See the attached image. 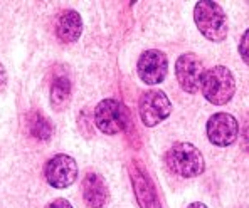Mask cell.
Returning a JSON list of instances; mask_svg holds the SVG:
<instances>
[{"label":"cell","mask_w":249,"mask_h":208,"mask_svg":"<svg viewBox=\"0 0 249 208\" xmlns=\"http://www.w3.org/2000/svg\"><path fill=\"white\" fill-rule=\"evenodd\" d=\"M194 20L199 32L211 42H224L229 32V22L224 9L217 2L200 0L194 7Z\"/></svg>","instance_id":"obj_1"},{"label":"cell","mask_w":249,"mask_h":208,"mask_svg":"<svg viewBox=\"0 0 249 208\" xmlns=\"http://www.w3.org/2000/svg\"><path fill=\"white\" fill-rule=\"evenodd\" d=\"M168 170L180 178H196L206 171V160L196 144L178 141L168 148L165 155Z\"/></svg>","instance_id":"obj_2"},{"label":"cell","mask_w":249,"mask_h":208,"mask_svg":"<svg viewBox=\"0 0 249 208\" xmlns=\"http://www.w3.org/2000/svg\"><path fill=\"white\" fill-rule=\"evenodd\" d=\"M200 91L211 104L224 106L236 94V79L226 65H215L204 71L200 79Z\"/></svg>","instance_id":"obj_3"},{"label":"cell","mask_w":249,"mask_h":208,"mask_svg":"<svg viewBox=\"0 0 249 208\" xmlns=\"http://www.w3.org/2000/svg\"><path fill=\"white\" fill-rule=\"evenodd\" d=\"M93 123L103 134L115 136V134L124 133L130 126V111L122 101L103 99L96 104L93 111Z\"/></svg>","instance_id":"obj_4"},{"label":"cell","mask_w":249,"mask_h":208,"mask_svg":"<svg viewBox=\"0 0 249 208\" xmlns=\"http://www.w3.org/2000/svg\"><path fill=\"white\" fill-rule=\"evenodd\" d=\"M79 168L72 156L66 153H57L53 158H49L44 165V178L47 185L56 190H64L74 185L78 180Z\"/></svg>","instance_id":"obj_5"},{"label":"cell","mask_w":249,"mask_h":208,"mask_svg":"<svg viewBox=\"0 0 249 208\" xmlns=\"http://www.w3.org/2000/svg\"><path fill=\"white\" fill-rule=\"evenodd\" d=\"M138 114L146 128H155L172 114V103L163 91H145L138 101Z\"/></svg>","instance_id":"obj_6"},{"label":"cell","mask_w":249,"mask_h":208,"mask_svg":"<svg viewBox=\"0 0 249 208\" xmlns=\"http://www.w3.org/2000/svg\"><path fill=\"white\" fill-rule=\"evenodd\" d=\"M138 78L148 86L162 84L168 72V57L165 52L159 49L143 50L137 63Z\"/></svg>","instance_id":"obj_7"},{"label":"cell","mask_w":249,"mask_h":208,"mask_svg":"<svg viewBox=\"0 0 249 208\" xmlns=\"http://www.w3.org/2000/svg\"><path fill=\"white\" fill-rule=\"evenodd\" d=\"M206 133L212 144L226 148L232 144L239 136V123L236 116L229 112H215L207 119Z\"/></svg>","instance_id":"obj_8"},{"label":"cell","mask_w":249,"mask_h":208,"mask_svg":"<svg viewBox=\"0 0 249 208\" xmlns=\"http://www.w3.org/2000/svg\"><path fill=\"white\" fill-rule=\"evenodd\" d=\"M204 74V64L194 52H185L175 61V78L182 91L187 94H197L200 91V79Z\"/></svg>","instance_id":"obj_9"},{"label":"cell","mask_w":249,"mask_h":208,"mask_svg":"<svg viewBox=\"0 0 249 208\" xmlns=\"http://www.w3.org/2000/svg\"><path fill=\"white\" fill-rule=\"evenodd\" d=\"M131 187L135 190V196L140 208H162V202L159 198V193L153 185L150 175L143 170V166L138 161H131L128 166Z\"/></svg>","instance_id":"obj_10"},{"label":"cell","mask_w":249,"mask_h":208,"mask_svg":"<svg viewBox=\"0 0 249 208\" xmlns=\"http://www.w3.org/2000/svg\"><path fill=\"white\" fill-rule=\"evenodd\" d=\"M83 200L88 208H106L109 202V190L100 173L88 171L83 178Z\"/></svg>","instance_id":"obj_11"},{"label":"cell","mask_w":249,"mask_h":208,"mask_svg":"<svg viewBox=\"0 0 249 208\" xmlns=\"http://www.w3.org/2000/svg\"><path fill=\"white\" fill-rule=\"evenodd\" d=\"M83 34V19L79 12L68 9L59 14L56 20V35L61 42L72 44L79 41Z\"/></svg>","instance_id":"obj_12"},{"label":"cell","mask_w":249,"mask_h":208,"mask_svg":"<svg viewBox=\"0 0 249 208\" xmlns=\"http://www.w3.org/2000/svg\"><path fill=\"white\" fill-rule=\"evenodd\" d=\"M27 129L31 133V136L37 141L47 143L51 141L54 134V126L51 123V119L46 114H42L37 109H32L27 114Z\"/></svg>","instance_id":"obj_13"},{"label":"cell","mask_w":249,"mask_h":208,"mask_svg":"<svg viewBox=\"0 0 249 208\" xmlns=\"http://www.w3.org/2000/svg\"><path fill=\"white\" fill-rule=\"evenodd\" d=\"M49 97L51 106L56 111H62V109L68 108L69 101H71V81H69L68 76L59 74L54 78L53 84H51Z\"/></svg>","instance_id":"obj_14"},{"label":"cell","mask_w":249,"mask_h":208,"mask_svg":"<svg viewBox=\"0 0 249 208\" xmlns=\"http://www.w3.org/2000/svg\"><path fill=\"white\" fill-rule=\"evenodd\" d=\"M237 50H239V56H241V59H243V63L249 65V29L244 31V34L241 35Z\"/></svg>","instance_id":"obj_15"},{"label":"cell","mask_w":249,"mask_h":208,"mask_svg":"<svg viewBox=\"0 0 249 208\" xmlns=\"http://www.w3.org/2000/svg\"><path fill=\"white\" fill-rule=\"evenodd\" d=\"M46 208H74V207L71 205V202H69V200L56 198V200H53V202H51Z\"/></svg>","instance_id":"obj_16"},{"label":"cell","mask_w":249,"mask_h":208,"mask_svg":"<svg viewBox=\"0 0 249 208\" xmlns=\"http://www.w3.org/2000/svg\"><path fill=\"white\" fill-rule=\"evenodd\" d=\"M243 148L249 153V116H248L246 123H244V128H243Z\"/></svg>","instance_id":"obj_17"},{"label":"cell","mask_w":249,"mask_h":208,"mask_svg":"<svg viewBox=\"0 0 249 208\" xmlns=\"http://www.w3.org/2000/svg\"><path fill=\"white\" fill-rule=\"evenodd\" d=\"M5 87H7V69L5 65L0 63V93H3Z\"/></svg>","instance_id":"obj_18"},{"label":"cell","mask_w":249,"mask_h":208,"mask_svg":"<svg viewBox=\"0 0 249 208\" xmlns=\"http://www.w3.org/2000/svg\"><path fill=\"white\" fill-rule=\"evenodd\" d=\"M185 208H209V207L202 202H192V203H189Z\"/></svg>","instance_id":"obj_19"}]
</instances>
